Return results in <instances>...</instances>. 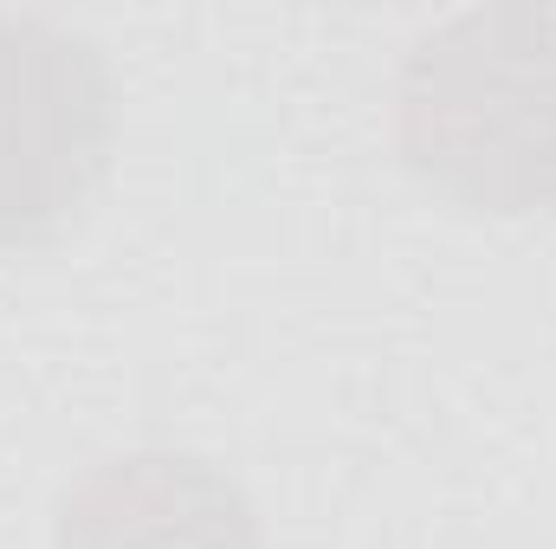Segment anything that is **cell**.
Segmentation results:
<instances>
[{"label": "cell", "instance_id": "obj_1", "mask_svg": "<svg viewBox=\"0 0 556 549\" xmlns=\"http://www.w3.org/2000/svg\"><path fill=\"white\" fill-rule=\"evenodd\" d=\"M395 149L453 207L556 214V7L427 26L395 72Z\"/></svg>", "mask_w": 556, "mask_h": 549}, {"label": "cell", "instance_id": "obj_2", "mask_svg": "<svg viewBox=\"0 0 556 549\" xmlns=\"http://www.w3.org/2000/svg\"><path fill=\"white\" fill-rule=\"evenodd\" d=\"M117 78L98 39L46 13H0V253L52 246L117 155Z\"/></svg>", "mask_w": 556, "mask_h": 549}, {"label": "cell", "instance_id": "obj_3", "mask_svg": "<svg viewBox=\"0 0 556 549\" xmlns=\"http://www.w3.org/2000/svg\"><path fill=\"white\" fill-rule=\"evenodd\" d=\"M52 549H266V531L220 465L149 446L85 465L59 491Z\"/></svg>", "mask_w": 556, "mask_h": 549}]
</instances>
